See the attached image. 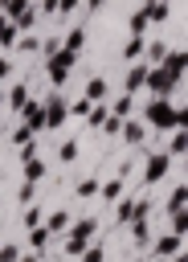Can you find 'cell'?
Segmentation results:
<instances>
[{
    "mask_svg": "<svg viewBox=\"0 0 188 262\" xmlns=\"http://www.w3.org/2000/svg\"><path fill=\"white\" fill-rule=\"evenodd\" d=\"M74 196H82V201H90V196H98V180H78V188H74Z\"/></svg>",
    "mask_w": 188,
    "mask_h": 262,
    "instance_id": "34",
    "label": "cell"
},
{
    "mask_svg": "<svg viewBox=\"0 0 188 262\" xmlns=\"http://www.w3.org/2000/svg\"><path fill=\"white\" fill-rule=\"evenodd\" d=\"M184 151H188V135H184V127H172V139H168V156H172V160H184Z\"/></svg>",
    "mask_w": 188,
    "mask_h": 262,
    "instance_id": "16",
    "label": "cell"
},
{
    "mask_svg": "<svg viewBox=\"0 0 188 262\" xmlns=\"http://www.w3.org/2000/svg\"><path fill=\"white\" fill-rule=\"evenodd\" d=\"M65 119H69V102L53 90V94H45V131H61L65 127Z\"/></svg>",
    "mask_w": 188,
    "mask_h": 262,
    "instance_id": "4",
    "label": "cell"
},
{
    "mask_svg": "<svg viewBox=\"0 0 188 262\" xmlns=\"http://www.w3.org/2000/svg\"><path fill=\"white\" fill-rule=\"evenodd\" d=\"M147 250H151L155 258H172L176 250H184V237L168 229V233H159V237H151V246H147Z\"/></svg>",
    "mask_w": 188,
    "mask_h": 262,
    "instance_id": "7",
    "label": "cell"
},
{
    "mask_svg": "<svg viewBox=\"0 0 188 262\" xmlns=\"http://www.w3.org/2000/svg\"><path fill=\"white\" fill-rule=\"evenodd\" d=\"M135 217V196H119L114 201V225H131Z\"/></svg>",
    "mask_w": 188,
    "mask_h": 262,
    "instance_id": "17",
    "label": "cell"
},
{
    "mask_svg": "<svg viewBox=\"0 0 188 262\" xmlns=\"http://www.w3.org/2000/svg\"><path fill=\"white\" fill-rule=\"evenodd\" d=\"M12 49H20V53H41V37H33V33H20Z\"/></svg>",
    "mask_w": 188,
    "mask_h": 262,
    "instance_id": "27",
    "label": "cell"
},
{
    "mask_svg": "<svg viewBox=\"0 0 188 262\" xmlns=\"http://www.w3.org/2000/svg\"><path fill=\"white\" fill-rule=\"evenodd\" d=\"M106 94H110V86H106V78H98V74H94V78L86 82V98H90V102H102Z\"/></svg>",
    "mask_w": 188,
    "mask_h": 262,
    "instance_id": "20",
    "label": "cell"
},
{
    "mask_svg": "<svg viewBox=\"0 0 188 262\" xmlns=\"http://www.w3.org/2000/svg\"><path fill=\"white\" fill-rule=\"evenodd\" d=\"M143 45H147V41H143V33H131V37H127V45H123V61L143 57Z\"/></svg>",
    "mask_w": 188,
    "mask_h": 262,
    "instance_id": "19",
    "label": "cell"
},
{
    "mask_svg": "<svg viewBox=\"0 0 188 262\" xmlns=\"http://www.w3.org/2000/svg\"><path fill=\"white\" fill-rule=\"evenodd\" d=\"M119 135H123V143H127V147H139V143L147 139V123H143V119H135V115H127V119H123V127H119Z\"/></svg>",
    "mask_w": 188,
    "mask_h": 262,
    "instance_id": "5",
    "label": "cell"
},
{
    "mask_svg": "<svg viewBox=\"0 0 188 262\" xmlns=\"http://www.w3.org/2000/svg\"><path fill=\"white\" fill-rule=\"evenodd\" d=\"M29 4H33V0H0V12H4V16H16V12L29 8Z\"/></svg>",
    "mask_w": 188,
    "mask_h": 262,
    "instance_id": "37",
    "label": "cell"
},
{
    "mask_svg": "<svg viewBox=\"0 0 188 262\" xmlns=\"http://www.w3.org/2000/svg\"><path fill=\"white\" fill-rule=\"evenodd\" d=\"M147 66H151V61L135 57V66H131L127 78H123V90H127V94H139V90H143V82H147Z\"/></svg>",
    "mask_w": 188,
    "mask_h": 262,
    "instance_id": "8",
    "label": "cell"
},
{
    "mask_svg": "<svg viewBox=\"0 0 188 262\" xmlns=\"http://www.w3.org/2000/svg\"><path fill=\"white\" fill-rule=\"evenodd\" d=\"M53 49H61V37H49V41H41V57H49Z\"/></svg>",
    "mask_w": 188,
    "mask_h": 262,
    "instance_id": "43",
    "label": "cell"
},
{
    "mask_svg": "<svg viewBox=\"0 0 188 262\" xmlns=\"http://www.w3.org/2000/svg\"><path fill=\"white\" fill-rule=\"evenodd\" d=\"M29 98H33V94H29V86H25V82H16V86H12V90H8V102H4V106H8V111H12V115H20V111H25V102H29Z\"/></svg>",
    "mask_w": 188,
    "mask_h": 262,
    "instance_id": "14",
    "label": "cell"
},
{
    "mask_svg": "<svg viewBox=\"0 0 188 262\" xmlns=\"http://www.w3.org/2000/svg\"><path fill=\"white\" fill-rule=\"evenodd\" d=\"M78 156H82V147H78V139H61V143H57V160H61V164H74Z\"/></svg>",
    "mask_w": 188,
    "mask_h": 262,
    "instance_id": "22",
    "label": "cell"
},
{
    "mask_svg": "<svg viewBox=\"0 0 188 262\" xmlns=\"http://www.w3.org/2000/svg\"><path fill=\"white\" fill-rule=\"evenodd\" d=\"M41 225H45L49 233H65V229H69V213H65V209H57V213H49Z\"/></svg>",
    "mask_w": 188,
    "mask_h": 262,
    "instance_id": "21",
    "label": "cell"
},
{
    "mask_svg": "<svg viewBox=\"0 0 188 262\" xmlns=\"http://www.w3.org/2000/svg\"><path fill=\"white\" fill-rule=\"evenodd\" d=\"M16 151H20V160H33V156H37V135H33V139H25Z\"/></svg>",
    "mask_w": 188,
    "mask_h": 262,
    "instance_id": "40",
    "label": "cell"
},
{
    "mask_svg": "<svg viewBox=\"0 0 188 262\" xmlns=\"http://www.w3.org/2000/svg\"><path fill=\"white\" fill-rule=\"evenodd\" d=\"M20 221H25V229H33V225H41V221H45V213H41V205H33V201H29V205H25V213H20Z\"/></svg>",
    "mask_w": 188,
    "mask_h": 262,
    "instance_id": "28",
    "label": "cell"
},
{
    "mask_svg": "<svg viewBox=\"0 0 188 262\" xmlns=\"http://www.w3.org/2000/svg\"><path fill=\"white\" fill-rule=\"evenodd\" d=\"M127 25H131V33H147V12H143V8H135Z\"/></svg>",
    "mask_w": 188,
    "mask_h": 262,
    "instance_id": "36",
    "label": "cell"
},
{
    "mask_svg": "<svg viewBox=\"0 0 188 262\" xmlns=\"http://www.w3.org/2000/svg\"><path fill=\"white\" fill-rule=\"evenodd\" d=\"M102 258H106V250H102L98 242H90V246H86V250L78 254V262H102Z\"/></svg>",
    "mask_w": 188,
    "mask_h": 262,
    "instance_id": "31",
    "label": "cell"
},
{
    "mask_svg": "<svg viewBox=\"0 0 188 262\" xmlns=\"http://www.w3.org/2000/svg\"><path fill=\"white\" fill-rule=\"evenodd\" d=\"M69 262H78V258H69Z\"/></svg>",
    "mask_w": 188,
    "mask_h": 262,
    "instance_id": "50",
    "label": "cell"
},
{
    "mask_svg": "<svg viewBox=\"0 0 188 262\" xmlns=\"http://www.w3.org/2000/svg\"><path fill=\"white\" fill-rule=\"evenodd\" d=\"M37 12H41V16H53V12H57V0H37Z\"/></svg>",
    "mask_w": 188,
    "mask_h": 262,
    "instance_id": "44",
    "label": "cell"
},
{
    "mask_svg": "<svg viewBox=\"0 0 188 262\" xmlns=\"http://www.w3.org/2000/svg\"><path fill=\"white\" fill-rule=\"evenodd\" d=\"M61 45L74 49V53H82V49H86V29H69V33L61 37Z\"/></svg>",
    "mask_w": 188,
    "mask_h": 262,
    "instance_id": "24",
    "label": "cell"
},
{
    "mask_svg": "<svg viewBox=\"0 0 188 262\" xmlns=\"http://www.w3.org/2000/svg\"><path fill=\"white\" fill-rule=\"evenodd\" d=\"M16 262H41V254H37V250H33V254H20V258H16Z\"/></svg>",
    "mask_w": 188,
    "mask_h": 262,
    "instance_id": "48",
    "label": "cell"
},
{
    "mask_svg": "<svg viewBox=\"0 0 188 262\" xmlns=\"http://www.w3.org/2000/svg\"><path fill=\"white\" fill-rule=\"evenodd\" d=\"M90 106H94V102L82 94V98H74V102H69V115H74V119H86V115H90Z\"/></svg>",
    "mask_w": 188,
    "mask_h": 262,
    "instance_id": "32",
    "label": "cell"
},
{
    "mask_svg": "<svg viewBox=\"0 0 188 262\" xmlns=\"http://www.w3.org/2000/svg\"><path fill=\"white\" fill-rule=\"evenodd\" d=\"M135 262H139V258H135Z\"/></svg>",
    "mask_w": 188,
    "mask_h": 262,
    "instance_id": "51",
    "label": "cell"
},
{
    "mask_svg": "<svg viewBox=\"0 0 188 262\" xmlns=\"http://www.w3.org/2000/svg\"><path fill=\"white\" fill-rule=\"evenodd\" d=\"M184 205H188V188H184V184H176V188H172V196H168V205H163V209H168V213H180V209H184Z\"/></svg>",
    "mask_w": 188,
    "mask_h": 262,
    "instance_id": "26",
    "label": "cell"
},
{
    "mask_svg": "<svg viewBox=\"0 0 188 262\" xmlns=\"http://www.w3.org/2000/svg\"><path fill=\"white\" fill-rule=\"evenodd\" d=\"M4 102H8V90H4V82H0V111H4Z\"/></svg>",
    "mask_w": 188,
    "mask_h": 262,
    "instance_id": "49",
    "label": "cell"
},
{
    "mask_svg": "<svg viewBox=\"0 0 188 262\" xmlns=\"http://www.w3.org/2000/svg\"><path fill=\"white\" fill-rule=\"evenodd\" d=\"M123 188H127V180H123V176H119V172H114V176H110V180H98V196H102V201H106V205H114V201H119V196H123Z\"/></svg>",
    "mask_w": 188,
    "mask_h": 262,
    "instance_id": "12",
    "label": "cell"
},
{
    "mask_svg": "<svg viewBox=\"0 0 188 262\" xmlns=\"http://www.w3.org/2000/svg\"><path fill=\"white\" fill-rule=\"evenodd\" d=\"M143 90H147V94H168V98H172V94L180 90V78L168 74V70L155 61V66H147V82H143Z\"/></svg>",
    "mask_w": 188,
    "mask_h": 262,
    "instance_id": "3",
    "label": "cell"
},
{
    "mask_svg": "<svg viewBox=\"0 0 188 262\" xmlns=\"http://www.w3.org/2000/svg\"><path fill=\"white\" fill-rule=\"evenodd\" d=\"M65 233H74V237H86V242H90V237L98 233V217H78V221H69V229H65Z\"/></svg>",
    "mask_w": 188,
    "mask_h": 262,
    "instance_id": "15",
    "label": "cell"
},
{
    "mask_svg": "<svg viewBox=\"0 0 188 262\" xmlns=\"http://www.w3.org/2000/svg\"><path fill=\"white\" fill-rule=\"evenodd\" d=\"M82 8V0H57V12L61 16H69V12H78Z\"/></svg>",
    "mask_w": 188,
    "mask_h": 262,
    "instance_id": "42",
    "label": "cell"
},
{
    "mask_svg": "<svg viewBox=\"0 0 188 262\" xmlns=\"http://www.w3.org/2000/svg\"><path fill=\"white\" fill-rule=\"evenodd\" d=\"M4 78H12V61L0 53V82H4Z\"/></svg>",
    "mask_w": 188,
    "mask_h": 262,
    "instance_id": "45",
    "label": "cell"
},
{
    "mask_svg": "<svg viewBox=\"0 0 188 262\" xmlns=\"http://www.w3.org/2000/svg\"><path fill=\"white\" fill-rule=\"evenodd\" d=\"M131 242H135V250H147L151 246V221L147 217H135L131 221Z\"/></svg>",
    "mask_w": 188,
    "mask_h": 262,
    "instance_id": "13",
    "label": "cell"
},
{
    "mask_svg": "<svg viewBox=\"0 0 188 262\" xmlns=\"http://www.w3.org/2000/svg\"><path fill=\"white\" fill-rule=\"evenodd\" d=\"M163 262H188V254H184V250H176V254H172V258H163Z\"/></svg>",
    "mask_w": 188,
    "mask_h": 262,
    "instance_id": "47",
    "label": "cell"
},
{
    "mask_svg": "<svg viewBox=\"0 0 188 262\" xmlns=\"http://www.w3.org/2000/svg\"><path fill=\"white\" fill-rule=\"evenodd\" d=\"M168 168H172V156H168V151H155V156L147 160V168H143V184H159V180L168 176Z\"/></svg>",
    "mask_w": 188,
    "mask_h": 262,
    "instance_id": "6",
    "label": "cell"
},
{
    "mask_svg": "<svg viewBox=\"0 0 188 262\" xmlns=\"http://www.w3.org/2000/svg\"><path fill=\"white\" fill-rule=\"evenodd\" d=\"M16 258H20V246L4 242V246H0V262H16Z\"/></svg>",
    "mask_w": 188,
    "mask_h": 262,
    "instance_id": "39",
    "label": "cell"
},
{
    "mask_svg": "<svg viewBox=\"0 0 188 262\" xmlns=\"http://www.w3.org/2000/svg\"><path fill=\"white\" fill-rule=\"evenodd\" d=\"M135 217H151V201H147V196L135 201ZM135 217H131V221H135Z\"/></svg>",
    "mask_w": 188,
    "mask_h": 262,
    "instance_id": "41",
    "label": "cell"
},
{
    "mask_svg": "<svg viewBox=\"0 0 188 262\" xmlns=\"http://www.w3.org/2000/svg\"><path fill=\"white\" fill-rule=\"evenodd\" d=\"M33 135H37V131H33V127H29V123H16V127H12V135H8V139H12V143H16V147H20V143H25V139H33Z\"/></svg>",
    "mask_w": 188,
    "mask_h": 262,
    "instance_id": "33",
    "label": "cell"
},
{
    "mask_svg": "<svg viewBox=\"0 0 188 262\" xmlns=\"http://www.w3.org/2000/svg\"><path fill=\"white\" fill-rule=\"evenodd\" d=\"M90 242H94V237H90ZM90 242H86V237H74V233H65V258H78V254H82Z\"/></svg>",
    "mask_w": 188,
    "mask_h": 262,
    "instance_id": "29",
    "label": "cell"
},
{
    "mask_svg": "<svg viewBox=\"0 0 188 262\" xmlns=\"http://www.w3.org/2000/svg\"><path fill=\"white\" fill-rule=\"evenodd\" d=\"M49 237H53V233H49L45 225H33V229H29V246H33L37 254H45V246H49Z\"/></svg>",
    "mask_w": 188,
    "mask_h": 262,
    "instance_id": "23",
    "label": "cell"
},
{
    "mask_svg": "<svg viewBox=\"0 0 188 262\" xmlns=\"http://www.w3.org/2000/svg\"><path fill=\"white\" fill-rule=\"evenodd\" d=\"M168 217H172V233L184 237V233H188V217H184V209H180V213H168Z\"/></svg>",
    "mask_w": 188,
    "mask_h": 262,
    "instance_id": "38",
    "label": "cell"
},
{
    "mask_svg": "<svg viewBox=\"0 0 188 262\" xmlns=\"http://www.w3.org/2000/svg\"><path fill=\"white\" fill-rule=\"evenodd\" d=\"M16 201H20V205L37 201V184H33V180H20V188H16Z\"/></svg>",
    "mask_w": 188,
    "mask_h": 262,
    "instance_id": "35",
    "label": "cell"
},
{
    "mask_svg": "<svg viewBox=\"0 0 188 262\" xmlns=\"http://www.w3.org/2000/svg\"><path fill=\"white\" fill-rule=\"evenodd\" d=\"M119 127H123V119H119L114 111H106V119L98 123V131H102V135H119Z\"/></svg>",
    "mask_w": 188,
    "mask_h": 262,
    "instance_id": "30",
    "label": "cell"
},
{
    "mask_svg": "<svg viewBox=\"0 0 188 262\" xmlns=\"http://www.w3.org/2000/svg\"><path fill=\"white\" fill-rule=\"evenodd\" d=\"M20 123H29L33 131H45V98H29L20 111Z\"/></svg>",
    "mask_w": 188,
    "mask_h": 262,
    "instance_id": "9",
    "label": "cell"
},
{
    "mask_svg": "<svg viewBox=\"0 0 188 262\" xmlns=\"http://www.w3.org/2000/svg\"><path fill=\"white\" fill-rule=\"evenodd\" d=\"M143 123H147V131H172V127L188 123V111H184V102H172L168 94H151L143 106Z\"/></svg>",
    "mask_w": 188,
    "mask_h": 262,
    "instance_id": "1",
    "label": "cell"
},
{
    "mask_svg": "<svg viewBox=\"0 0 188 262\" xmlns=\"http://www.w3.org/2000/svg\"><path fill=\"white\" fill-rule=\"evenodd\" d=\"M159 66H163L168 74H176V78L184 82V74H188V53H184V49H168V53L159 57Z\"/></svg>",
    "mask_w": 188,
    "mask_h": 262,
    "instance_id": "10",
    "label": "cell"
},
{
    "mask_svg": "<svg viewBox=\"0 0 188 262\" xmlns=\"http://www.w3.org/2000/svg\"><path fill=\"white\" fill-rule=\"evenodd\" d=\"M106 106H110L119 119H127V115H135V94H127V90H123V94H119V98H110Z\"/></svg>",
    "mask_w": 188,
    "mask_h": 262,
    "instance_id": "18",
    "label": "cell"
},
{
    "mask_svg": "<svg viewBox=\"0 0 188 262\" xmlns=\"http://www.w3.org/2000/svg\"><path fill=\"white\" fill-rule=\"evenodd\" d=\"M20 164H25V180H33V184H37V180H45V164H41V156L20 160Z\"/></svg>",
    "mask_w": 188,
    "mask_h": 262,
    "instance_id": "25",
    "label": "cell"
},
{
    "mask_svg": "<svg viewBox=\"0 0 188 262\" xmlns=\"http://www.w3.org/2000/svg\"><path fill=\"white\" fill-rule=\"evenodd\" d=\"M143 12H147V25H168L172 0H143Z\"/></svg>",
    "mask_w": 188,
    "mask_h": 262,
    "instance_id": "11",
    "label": "cell"
},
{
    "mask_svg": "<svg viewBox=\"0 0 188 262\" xmlns=\"http://www.w3.org/2000/svg\"><path fill=\"white\" fill-rule=\"evenodd\" d=\"M74 66H78V53L74 49H53L49 57H45V78H49V86L53 90H61L65 82H69V74H74Z\"/></svg>",
    "mask_w": 188,
    "mask_h": 262,
    "instance_id": "2",
    "label": "cell"
},
{
    "mask_svg": "<svg viewBox=\"0 0 188 262\" xmlns=\"http://www.w3.org/2000/svg\"><path fill=\"white\" fill-rule=\"evenodd\" d=\"M102 4H106V0H82V8H86V12H102Z\"/></svg>",
    "mask_w": 188,
    "mask_h": 262,
    "instance_id": "46",
    "label": "cell"
}]
</instances>
